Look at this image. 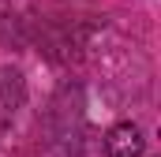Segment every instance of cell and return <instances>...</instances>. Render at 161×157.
Segmentation results:
<instances>
[{
    "label": "cell",
    "instance_id": "cell-1",
    "mask_svg": "<svg viewBox=\"0 0 161 157\" xmlns=\"http://www.w3.org/2000/svg\"><path fill=\"white\" fill-rule=\"evenodd\" d=\"M142 150H146V138H142L139 123L120 120V123L109 127V135H105V154L109 157H142Z\"/></svg>",
    "mask_w": 161,
    "mask_h": 157
}]
</instances>
